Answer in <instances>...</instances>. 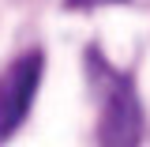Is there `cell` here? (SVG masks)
Listing matches in <instances>:
<instances>
[{
    "label": "cell",
    "instance_id": "6da1fadb",
    "mask_svg": "<svg viewBox=\"0 0 150 147\" xmlns=\"http://www.w3.org/2000/svg\"><path fill=\"white\" fill-rule=\"evenodd\" d=\"M94 75L101 79V113H98V147H139L143 140V106L135 83L94 60Z\"/></svg>",
    "mask_w": 150,
    "mask_h": 147
},
{
    "label": "cell",
    "instance_id": "7a4b0ae2",
    "mask_svg": "<svg viewBox=\"0 0 150 147\" xmlns=\"http://www.w3.org/2000/svg\"><path fill=\"white\" fill-rule=\"evenodd\" d=\"M41 72H45V57L38 49H30L19 60H11L8 72L0 75V140L15 136V128L26 121L38 83H41Z\"/></svg>",
    "mask_w": 150,
    "mask_h": 147
},
{
    "label": "cell",
    "instance_id": "3957f363",
    "mask_svg": "<svg viewBox=\"0 0 150 147\" xmlns=\"http://www.w3.org/2000/svg\"><path fill=\"white\" fill-rule=\"evenodd\" d=\"M94 4H112V0H64V8H94Z\"/></svg>",
    "mask_w": 150,
    "mask_h": 147
}]
</instances>
